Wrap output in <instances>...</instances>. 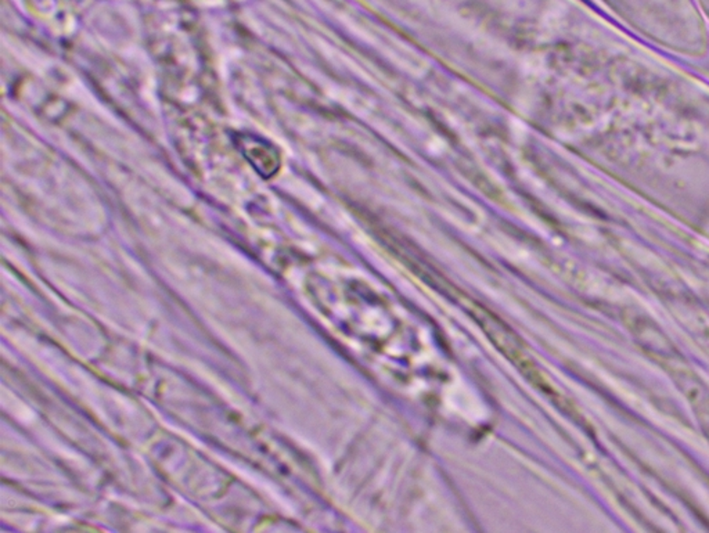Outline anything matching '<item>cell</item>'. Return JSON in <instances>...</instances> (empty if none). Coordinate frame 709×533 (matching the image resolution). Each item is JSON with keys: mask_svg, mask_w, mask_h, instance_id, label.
Instances as JSON below:
<instances>
[{"mask_svg": "<svg viewBox=\"0 0 709 533\" xmlns=\"http://www.w3.org/2000/svg\"><path fill=\"white\" fill-rule=\"evenodd\" d=\"M240 140V150L243 151L244 156L248 158L249 163L252 164L255 169H258L259 174L264 175L265 177H269L270 175L275 174L279 168V156L275 148L269 147L265 140L259 139L255 136H243L238 137Z\"/></svg>", "mask_w": 709, "mask_h": 533, "instance_id": "6da1fadb", "label": "cell"}]
</instances>
